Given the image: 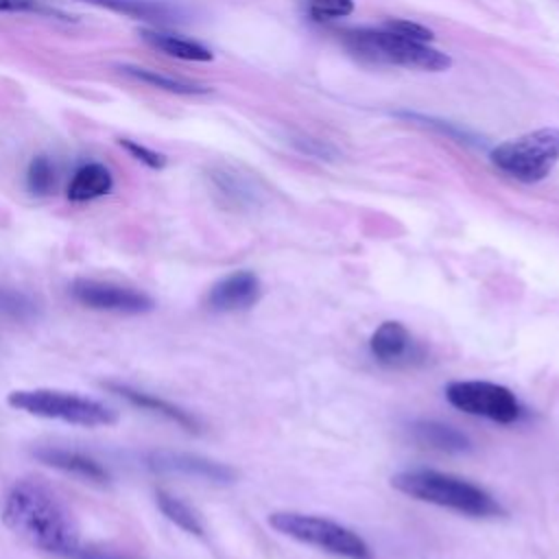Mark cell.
Listing matches in <instances>:
<instances>
[{
    "label": "cell",
    "instance_id": "1",
    "mask_svg": "<svg viewBox=\"0 0 559 559\" xmlns=\"http://www.w3.org/2000/svg\"><path fill=\"white\" fill-rule=\"evenodd\" d=\"M0 518L9 531L44 552L76 559L83 548L72 511L44 480H17L4 496Z\"/></svg>",
    "mask_w": 559,
    "mask_h": 559
},
{
    "label": "cell",
    "instance_id": "2",
    "mask_svg": "<svg viewBox=\"0 0 559 559\" xmlns=\"http://www.w3.org/2000/svg\"><path fill=\"white\" fill-rule=\"evenodd\" d=\"M400 493L467 518H500L507 511L480 485L437 469H404L389 478Z\"/></svg>",
    "mask_w": 559,
    "mask_h": 559
},
{
    "label": "cell",
    "instance_id": "3",
    "mask_svg": "<svg viewBox=\"0 0 559 559\" xmlns=\"http://www.w3.org/2000/svg\"><path fill=\"white\" fill-rule=\"evenodd\" d=\"M269 524L282 535L314 546L338 559H376L369 544L356 531L323 515L275 511L269 515Z\"/></svg>",
    "mask_w": 559,
    "mask_h": 559
},
{
    "label": "cell",
    "instance_id": "4",
    "mask_svg": "<svg viewBox=\"0 0 559 559\" xmlns=\"http://www.w3.org/2000/svg\"><path fill=\"white\" fill-rule=\"evenodd\" d=\"M7 402L11 408L24 411L35 417L61 419L66 424L85 428L111 426L118 419L116 411H111L103 402L57 389H17L7 395Z\"/></svg>",
    "mask_w": 559,
    "mask_h": 559
},
{
    "label": "cell",
    "instance_id": "5",
    "mask_svg": "<svg viewBox=\"0 0 559 559\" xmlns=\"http://www.w3.org/2000/svg\"><path fill=\"white\" fill-rule=\"evenodd\" d=\"M345 44L358 57L378 61V63H395V66L430 70V72H441L452 66V59L445 52L432 48L430 44L400 37L386 31L384 26L352 31L345 37Z\"/></svg>",
    "mask_w": 559,
    "mask_h": 559
},
{
    "label": "cell",
    "instance_id": "6",
    "mask_svg": "<svg viewBox=\"0 0 559 559\" xmlns=\"http://www.w3.org/2000/svg\"><path fill=\"white\" fill-rule=\"evenodd\" d=\"M489 157L498 170L518 181H542L559 162V129L544 127L507 140L498 144Z\"/></svg>",
    "mask_w": 559,
    "mask_h": 559
},
{
    "label": "cell",
    "instance_id": "7",
    "mask_svg": "<svg viewBox=\"0 0 559 559\" xmlns=\"http://www.w3.org/2000/svg\"><path fill=\"white\" fill-rule=\"evenodd\" d=\"M445 400L465 415L485 417L504 426L522 417V404L515 393L487 380H454L445 386Z\"/></svg>",
    "mask_w": 559,
    "mask_h": 559
},
{
    "label": "cell",
    "instance_id": "8",
    "mask_svg": "<svg viewBox=\"0 0 559 559\" xmlns=\"http://www.w3.org/2000/svg\"><path fill=\"white\" fill-rule=\"evenodd\" d=\"M70 295L85 308L100 312H118V314H142L155 308V301L135 288L120 286L103 280L79 277L70 284Z\"/></svg>",
    "mask_w": 559,
    "mask_h": 559
},
{
    "label": "cell",
    "instance_id": "9",
    "mask_svg": "<svg viewBox=\"0 0 559 559\" xmlns=\"http://www.w3.org/2000/svg\"><path fill=\"white\" fill-rule=\"evenodd\" d=\"M144 465L157 474H177L212 485H231L238 478V472L227 463L177 450H151L144 456Z\"/></svg>",
    "mask_w": 559,
    "mask_h": 559
},
{
    "label": "cell",
    "instance_id": "10",
    "mask_svg": "<svg viewBox=\"0 0 559 559\" xmlns=\"http://www.w3.org/2000/svg\"><path fill=\"white\" fill-rule=\"evenodd\" d=\"M369 352L382 367L389 369H411L426 362V349L415 341V336L400 321H382L371 338Z\"/></svg>",
    "mask_w": 559,
    "mask_h": 559
},
{
    "label": "cell",
    "instance_id": "11",
    "mask_svg": "<svg viewBox=\"0 0 559 559\" xmlns=\"http://www.w3.org/2000/svg\"><path fill=\"white\" fill-rule=\"evenodd\" d=\"M262 297L260 277L253 271H231L207 290L205 304L216 312H240L249 310Z\"/></svg>",
    "mask_w": 559,
    "mask_h": 559
},
{
    "label": "cell",
    "instance_id": "12",
    "mask_svg": "<svg viewBox=\"0 0 559 559\" xmlns=\"http://www.w3.org/2000/svg\"><path fill=\"white\" fill-rule=\"evenodd\" d=\"M103 386L107 391H111L114 395L122 397L124 402H129L131 406L144 411V413H151V415H157L188 432H201V421L186 408L164 400V397H157L148 391H142V389H135V386H129V384H122V382H103Z\"/></svg>",
    "mask_w": 559,
    "mask_h": 559
},
{
    "label": "cell",
    "instance_id": "13",
    "mask_svg": "<svg viewBox=\"0 0 559 559\" xmlns=\"http://www.w3.org/2000/svg\"><path fill=\"white\" fill-rule=\"evenodd\" d=\"M96 9H105L153 26H170L186 22V11L168 0H76Z\"/></svg>",
    "mask_w": 559,
    "mask_h": 559
},
{
    "label": "cell",
    "instance_id": "14",
    "mask_svg": "<svg viewBox=\"0 0 559 559\" xmlns=\"http://www.w3.org/2000/svg\"><path fill=\"white\" fill-rule=\"evenodd\" d=\"M33 456L48 467L79 476L87 483H96V485L109 483V472L105 469V465L98 463L94 456L83 454L79 450H68V448H57V445H39L33 450Z\"/></svg>",
    "mask_w": 559,
    "mask_h": 559
},
{
    "label": "cell",
    "instance_id": "15",
    "mask_svg": "<svg viewBox=\"0 0 559 559\" xmlns=\"http://www.w3.org/2000/svg\"><path fill=\"white\" fill-rule=\"evenodd\" d=\"M114 188L111 170L100 162H87L72 175L68 183V199L74 203H85L109 194Z\"/></svg>",
    "mask_w": 559,
    "mask_h": 559
},
{
    "label": "cell",
    "instance_id": "16",
    "mask_svg": "<svg viewBox=\"0 0 559 559\" xmlns=\"http://www.w3.org/2000/svg\"><path fill=\"white\" fill-rule=\"evenodd\" d=\"M140 37L151 48H155L168 57L181 59V61H212L214 59L210 48H205L203 44H199L194 39L179 37L175 33H166V31H157V28H142Z\"/></svg>",
    "mask_w": 559,
    "mask_h": 559
},
{
    "label": "cell",
    "instance_id": "17",
    "mask_svg": "<svg viewBox=\"0 0 559 559\" xmlns=\"http://www.w3.org/2000/svg\"><path fill=\"white\" fill-rule=\"evenodd\" d=\"M411 435L419 445L439 450V452H465L469 450V439L456 430L454 426L439 421H415L411 426Z\"/></svg>",
    "mask_w": 559,
    "mask_h": 559
},
{
    "label": "cell",
    "instance_id": "18",
    "mask_svg": "<svg viewBox=\"0 0 559 559\" xmlns=\"http://www.w3.org/2000/svg\"><path fill=\"white\" fill-rule=\"evenodd\" d=\"M155 502H157V509H159L175 526H179L181 531H186V533H190V535H197V537H201V535L205 533V528H203V524H201L197 511H194L188 502H183L181 498L173 496L170 491L157 489V491H155Z\"/></svg>",
    "mask_w": 559,
    "mask_h": 559
},
{
    "label": "cell",
    "instance_id": "19",
    "mask_svg": "<svg viewBox=\"0 0 559 559\" xmlns=\"http://www.w3.org/2000/svg\"><path fill=\"white\" fill-rule=\"evenodd\" d=\"M120 70H122L127 76L138 79V81H142V83H148V85H153V87H157V90H164V92H173V94H203V92H207L205 87H199V85H192V83H186V81H179V79L159 74V72L148 70V68L122 66Z\"/></svg>",
    "mask_w": 559,
    "mask_h": 559
},
{
    "label": "cell",
    "instance_id": "20",
    "mask_svg": "<svg viewBox=\"0 0 559 559\" xmlns=\"http://www.w3.org/2000/svg\"><path fill=\"white\" fill-rule=\"evenodd\" d=\"M0 314L13 321H33L39 314V306L26 293L0 286Z\"/></svg>",
    "mask_w": 559,
    "mask_h": 559
},
{
    "label": "cell",
    "instance_id": "21",
    "mask_svg": "<svg viewBox=\"0 0 559 559\" xmlns=\"http://www.w3.org/2000/svg\"><path fill=\"white\" fill-rule=\"evenodd\" d=\"M55 183H57L55 164L46 155L33 157L26 168V188L37 197H46L55 190Z\"/></svg>",
    "mask_w": 559,
    "mask_h": 559
},
{
    "label": "cell",
    "instance_id": "22",
    "mask_svg": "<svg viewBox=\"0 0 559 559\" xmlns=\"http://www.w3.org/2000/svg\"><path fill=\"white\" fill-rule=\"evenodd\" d=\"M306 7L314 20H336L354 11V0H306Z\"/></svg>",
    "mask_w": 559,
    "mask_h": 559
},
{
    "label": "cell",
    "instance_id": "23",
    "mask_svg": "<svg viewBox=\"0 0 559 559\" xmlns=\"http://www.w3.org/2000/svg\"><path fill=\"white\" fill-rule=\"evenodd\" d=\"M386 31L400 35V37H406V39H413V41H424V44H430L432 41V31L417 24V22H408V20H389L384 24Z\"/></svg>",
    "mask_w": 559,
    "mask_h": 559
},
{
    "label": "cell",
    "instance_id": "24",
    "mask_svg": "<svg viewBox=\"0 0 559 559\" xmlns=\"http://www.w3.org/2000/svg\"><path fill=\"white\" fill-rule=\"evenodd\" d=\"M120 146H122L124 151H129L131 157H135L138 162H142L144 166H148V168H153V170H159V168L166 166V157H164L162 153H157V151H153V148H148V146H144V144H140V142H133V140L122 138V140H120Z\"/></svg>",
    "mask_w": 559,
    "mask_h": 559
},
{
    "label": "cell",
    "instance_id": "25",
    "mask_svg": "<svg viewBox=\"0 0 559 559\" xmlns=\"http://www.w3.org/2000/svg\"><path fill=\"white\" fill-rule=\"evenodd\" d=\"M39 0H0V11L20 13V11H37Z\"/></svg>",
    "mask_w": 559,
    "mask_h": 559
},
{
    "label": "cell",
    "instance_id": "26",
    "mask_svg": "<svg viewBox=\"0 0 559 559\" xmlns=\"http://www.w3.org/2000/svg\"><path fill=\"white\" fill-rule=\"evenodd\" d=\"M76 559H124V557H120V555H116V552H111V550H100V548H81L79 550V555H76Z\"/></svg>",
    "mask_w": 559,
    "mask_h": 559
}]
</instances>
